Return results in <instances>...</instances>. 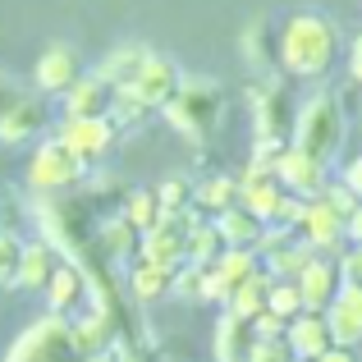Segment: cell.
Returning <instances> with one entry per match:
<instances>
[{"label": "cell", "mask_w": 362, "mask_h": 362, "mask_svg": "<svg viewBox=\"0 0 362 362\" xmlns=\"http://www.w3.org/2000/svg\"><path fill=\"white\" fill-rule=\"evenodd\" d=\"M339 28L317 9H298L284 18L280 37H275V60L293 78H326L339 60Z\"/></svg>", "instance_id": "obj_1"}, {"label": "cell", "mask_w": 362, "mask_h": 362, "mask_svg": "<svg viewBox=\"0 0 362 362\" xmlns=\"http://www.w3.org/2000/svg\"><path fill=\"white\" fill-rule=\"evenodd\" d=\"M344 133H349V119H344L339 97L335 92H317V97H308L298 110H293L289 142L330 165V160L339 156V147H344Z\"/></svg>", "instance_id": "obj_2"}, {"label": "cell", "mask_w": 362, "mask_h": 362, "mask_svg": "<svg viewBox=\"0 0 362 362\" xmlns=\"http://www.w3.org/2000/svg\"><path fill=\"white\" fill-rule=\"evenodd\" d=\"M160 115L170 119V129L184 133L188 142H206L216 129H221L225 115V92L216 78H184L179 92L160 106Z\"/></svg>", "instance_id": "obj_3"}, {"label": "cell", "mask_w": 362, "mask_h": 362, "mask_svg": "<svg viewBox=\"0 0 362 362\" xmlns=\"http://www.w3.org/2000/svg\"><path fill=\"white\" fill-rule=\"evenodd\" d=\"M5 362H78V349H74V321L60 317V312H46L33 326H23L9 344Z\"/></svg>", "instance_id": "obj_4"}, {"label": "cell", "mask_w": 362, "mask_h": 362, "mask_svg": "<svg viewBox=\"0 0 362 362\" xmlns=\"http://www.w3.org/2000/svg\"><path fill=\"white\" fill-rule=\"evenodd\" d=\"M88 160L78 156V151H69L60 138H46L37 142V151L28 156V188L42 197H55V193H69V188H78L83 179H88Z\"/></svg>", "instance_id": "obj_5"}, {"label": "cell", "mask_w": 362, "mask_h": 362, "mask_svg": "<svg viewBox=\"0 0 362 362\" xmlns=\"http://www.w3.org/2000/svg\"><path fill=\"white\" fill-rule=\"evenodd\" d=\"M55 138H60L69 151H78L88 165L106 160L110 151L119 147V129H115V119H110V115H101V119H69V115H64L60 129H55Z\"/></svg>", "instance_id": "obj_6"}, {"label": "cell", "mask_w": 362, "mask_h": 362, "mask_svg": "<svg viewBox=\"0 0 362 362\" xmlns=\"http://www.w3.org/2000/svg\"><path fill=\"white\" fill-rule=\"evenodd\" d=\"M289 188L275 179V170H257L247 165V175L239 179V206H247V211L257 216L262 225H280L284 216V202H289Z\"/></svg>", "instance_id": "obj_7"}, {"label": "cell", "mask_w": 362, "mask_h": 362, "mask_svg": "<svg viewBox=\"0 0 362 362\" xmlns=\"http://www.w3.org/2000/svg\"><path fill=\"white\" fill-rule=\"evenodd\" d=\"M275 179H280L284 188H289L293 197H321V188L330 184V165L326 160H317V156H308L303 147H284L280 151V160H275Z\"/></svg>", "instance_id": "obj_8"}, {"label": "cell", "mask_w": 362, "mask_h": 362, "mask_svg": "<svg viewBox=\"0 0 362 362\" xmlns=\"http://www.w3.org/2000/svg\"><path fill=\"white\" fill-rule=\"evenodd\" d=\"M179 83H184V69H179L170 55H160V51H151L147 60H142V69L133 74V83H129V92L142 101V106H151V110H160L170 97L179 92Z\"/></svg>", "instance_id": "obj_9"}, {"label": "cell", "mask_w": 362, "mask_h": 362, "mask_svg": "<svg viewBox=\"0 0 362 362\" xmlns=\"http://www.w3.org/2000/svg\"><path fill=\"white\" fill-rule=\"evenodd\" d=\"M78 74H83V60L69 42H51L33 64V83H37L42 97H64V92L78 83Z\"/></svg>", "instance_id": "obj_10"}, {"label": "cell", "mask_w": 362, "mask_h": 362, "mask_svg": "<svg viewBox=\"0 0 362 362\" xmlns=\"http://www.w3.org/2000/svg\"><path fill=\"white\" fill-rule=\"evenodd\" d=\"M298 239L312 243V252H339V247L349 243L344 234V216L335 211V206L326 202V197H312L308 206H303V221H298Z\"/></svg>", "instance_id": "obj_11"}, {"label": "cell", "mask_w": 362, "mask_h": 362, "mask_svg": "<svg viewBox=\"0 0 362 362\" xmlns=\"http://www.w3.org/2000/svg\"><path fill=\"white\" fill-rule=\"evenodd\" d=\"M298 293H303V308L308 312H326L330 303H335V293H339V284H344V271H339V257H326V252H317L308 266L298 271Z\"/></svg>", "instance_id": "obj_12"}, {"label": "cell", "mask_w": 362, "mask_h": 362, "mask_svg": "<svg viewBox=\"0 0 362 362\" xmlns=\"http://www.w3.org/2000/svg\"><path fill=\"white\" fill-rule=\"evenodd\" d=\"M252 124H257V138H266V142H289L293 106H289V92H284L280 83H266V88L252 92Z\"/></svg>", "instance_id": "obj_13"}, {"label": "cell", "mask_w": 362, "mask_h": 362, "mask_svg": "<svg viewBox=\"0 0 362 362\" xmlns=\"http://www.w3.org/2000/svg\"><path fill=\"white\" fill-rule=\"evenodd\" d=\"M138 257L160 266H184L188 262V221L184 216H160L138 243Z\"/></svg>", "instance_id": "obj_14"}, {"label": "cell", "mask_w": 362, "mask_h": 362, "mask_svg": "<svg viewBox=\"0 0 362 362\" xmlns=\"http://www.w3.org/2000/svg\"><path fill=\"white\" fill-rule=\"evenodd\" d=\"M60 106H64L69 119H101V115H110V106H115V88H110L97 69L78 74V83L60 97Z\"/></svg>", "instance_id": "obj_15"}, {"label": "cell", "mask_w": 362, "mask_h": 362, "mask_svg": "<svg viewBox=\"0 0 362 362\" xmlns=\"http://www.w3.org/2000/svg\"><path fill=\"white\" fill-rule=\"evenodd\" d=\"M326 321H330L335 344H349V349L362 344V284H354V280L339 284L335 303L326 308Z\"/></svg>", "instance_id": "obj_16"}, {"label": "cell", "mask_w": 362, "mask_h": 362, "mask_svg": "<svg viewBox=\"0 0 362 362\" xmlns=\"http://www.w3.org/2000/svg\"><path fill=\"white\" fill-rule=\"evenodd\" d=\"M46 129V106L37 97H9V106L0 110V142L18 147V142H33Z\"/></svg>", "instance_id": "obj_17"}, {"label": "cell", "mask_w": 362, "mask_h": 362, "mask_svg": "<svg viewBox=\"0 0 362 362\" xmlns=\"http://www.w3.org/2000/svg\"><path fill=\"white\" fill-rule=\"evenodd\" d=\"M60 247L51 239H23V257H18V271H14V289H28V293H42L46 280H51V271L60 266Z\"/></svg>", "instance_id": "obj_18"}, {"label": "cell", "mask_w": 362, "mask_h": 362, "mask_svg": "<svg viewBox=\"0 0 362 362\" xmlns=\"http://www.w3.org/2000/svg\"><path fill=\"white\" fill-rule=\"evenodd\" d=\"M42 293H46V308H51V312L69 317V312L88 298V271H83L78 262H69V257H64V262L51 271V280H46Z\"/></svg>", "instance_id": "obj_19"}, {"label": "cell", "mask_w": 362, "mask_h": 362, "mask_svg": "<svg viewBox=\"0 0 362 362\" xmlns=\"http://www.w3.org/2000/svg\"><path fill=\"white\" fill-rule=\"evenodd\" d=\"M284 339H289L293 358H321L326 349H335V335H330L326 312H298V317L284 326Z\"/></svg>", "instance_id": "obj_20"}, {"label": "cell", "mask_w": 362, "mask_h": 362, "mask_svg": "<svg viewBox=\"0 0 362 362\" xmlns=\"http://www.w3.org/2000/svg\"><path fill=\"white\" fill-rule=\"evenodd\" d=\"M175 271H179V266H160V262H147V257L129 262V293H133V303L170 298V289H175Z\"/></svg>", "instance_id": "obj_21"}, {"label": "cell", "mask_w": 362, "mask_h": 362, "mask_svg": "<svg viewBox=\"0 0 362 362\" xmlns=\"http://www.w3.org/2000/svg\"><path fill=\"white\" fill-rule=\"evenodd\" d=\"M252 321L234 317V312H221L216 321V362H247L252 354Z\"/></svg>", "instance_id": "obj_22"}, {"label": "cell", "mask_w": 362, "mask_h": 362, "mask_svg": "<svg viewBox=\"0 0 362 362\" xmlns=\"http://www.w3.org/2000/svg\"><path fill=\"white\" fill-rule=\"evenodd\" d=\"M138 243H142V234L129 225V216L97 225V247L106 262H138Z\"/></svg>", "instance_id": "obj_23"}, {"label": "cell", "mask_w": 362, "mask_h": 362, "mask_svg": "<svg viewBox=\"0 0 362 362\" xmlns=\"http://www.w3.org/2000/svg\"><path fill=\"white\" fill-rule=\"evenodd\" d=\"M151 55V46H142V42H124V46H115V51L106 55V60L97 64V74L110 83V88H129L133 83V74L142 69V60Z\"/></svg>", "instance_id": "obj_24"}, {"label": "cell", "mask_w": 362, "mask_h": 362, "mask_svg": "<svg viewBox=\"0 0 362 362\" xmlns=\"http://www.w3.org/2000/svg\"><path fill=\"white\" fill-rule=\"evenodd\" d=\"M211 221H216V230H221L225 247H257V243H262V230H266L247 206H230V211L211 216Z\"/></svg>", "instance_id": "obj_25"}, {"label": "cell", "mask_w": 362, "mask_h": 362, "mask_svg": "<svg viewBox=\"0 0 362 362\" xmlns=\"http://www.w3.org/2000/svg\"><path fill=\"white\" fill-rule=\"evenodd\" d=\"M193 206L206 216H221L230 206H239V179L234 175H211L202 184H193Z\"/></svg>", "instance_id": "obj_26"}, {"label": "cell", "mask_w": 362, "mask_h": 362, "mask_svg": "<svg viewBox=\"0 0 362 362\" xmlns=\"http://www.w3.org/2000/svg\"><path fill=\"white\" fill-rule=\"evenodd\" d=\"M271 280H275V275H271V271L262 266V271H257L252 280H243L239 289L230 293V303H225V312H234V317H243V321H252L257 312H266V293H271Z\"/></svg>", "instance_id": "obj_27"}, {"label": "cell", "mask_w": 362, "mask_h": 362, "mask_svg": "<svg viewBox=\"0 0 362 362\" xmlns=\"http://www.w3.org/2000/svg\"><path fill=\"white\" fill-rule=\"evenodd\" d=\"M225 252V239L216 230V221H193L188 225V262L193 266H211Z\"/></svg>", "instance_id": "obj_28"}, {"label": "cell", "mask_w": 362, "mask_h": 362, "mask_svg": "<svg viewBox=\"0 0 362 362\" xmlns=\"http://www.w3.org/2000/svg\"><path fill=\"white\" fill-rule=\"evenodd\" d=\"M124 216H129V225L138 234H147L151 225L160 221V202H156V188H133L129 202H124Z\"/></svg>", "instance_id": "obj_29"}, {"label": "cell", "mask_w": 362, "mask_h": 362, "mask_svg": "<svg viewBox=\"0 0 362 362\" xmlns=\"http://www.w3.org/2000/svg\"><path fill=\"white\" fill-rule=\"evenodd\" d=\"M156 202H160V216H184L188 206H193V184L179 179V175L160 179L156 184Z\"/></svg>", "instance_id": "obj_30"}, {"label": "cell", "mask_w": 362, "mask_h": 362, "mask_svg": "<svg viewBox=\"0 0 362 362\" xmlns=\"http://www.w3.org/2000/svg\"><path fill=\"white\" fill-rule=\"evenodd\" d=\"M266 308H271L275 317H284V321H293L298 312H308V308H303V293H298V284H293V280H271Z\"/></svg>", "instance_id": "obj_31"}, {"label": "cell", "mask_w": 362, "mask_h": 362, "mask_svg": "<svg viewBox=\"0 0 362 362\" xmlns=\"http://www.w3.org/2000/svg\"><path fill=\"white\" fill-rule=\"evenodd\" d=\"M202 284H206V266L184 262L175 271V289H170V298H193V303H202Z\"/></svg>", "instance_id": "obj_32"}, {"label": "cell", "mask_w": 362, "mask_h": 362, "mask_svg": "<svg viewBox=\"0 0 362 362\" xmlns=\"http://www.w3.org/2000/svg\"><path fill=\"white\" fill-rule=\"evenodd\" d=\"M18 257H23V239L14 230H0V284H14Z\"/></svg>", "instance_id": "obj_33"}, {"label": "cell", "mask_w": 362, "mask_h": 362, "mask_svg": "<svg viewBox=\"0 0 362 362\" xmlns=\"http://www.w3.org/2000/svg\"><path fill=\"white\" fill-rule=\"evenodd\" d=\"M247 362H293V349L289 339H252V354H247Z\"/></svg>", "instance_id": "obj_34"}, {"label": "cell", "mask_w": 362, "mask_h": 362, "mask_svg": "<svg viewBox=\"0 0 362 362\" xmlns=\"http://www.w3.org/2000/svg\"><path fill=\"white\" fill-rule=\"evenodd\" d=\"M321 197H326V202H330V206H335V211H339V216H344V221H349V216H354V211H358V206H362V202H358V197H354V188H349V184H344V179H339V184H326V188H321Z\"/></svg>", "instance_id": "obj_35"}, {"label": "cell", "mask_w": 362, "mask_h": 362, "mask_svg": "<svg viewBox=\"0 0 362 362\" xmlns=\"http://www.w3.org/2000/svg\"><path fill=\"white\" fill-rule=\"evenodd\" d=\"M284 326H289V321H284V317H275L271 308L252 317V335H257V339H280V335H284Z\"/></svg>", "instance_id": "obj_36"}, {"label": "cell", "mask_w": 362, "mask_h": 362, "mask_svg": "<svg viewBox=\"0 0 362 362\" xmlns=\"http://www.w3.org/2000/svg\"><path fill=\"white\" fill-rule=\"evenodd\" d=\"M339 271H344V280H354L362 284V243H354L344 257H339Z\"/></svg>", "instance_id": "obj_37"}, {"label": "cell", "mask_w": 362, "mask_h": 362, "mask_svg": "<svg viewBox=\"0 0 362 362\" xmlns=\"http://www.w3.org/2000/svg\"><path fill=\"white\" fill-rule=\"evenodd\" d=\"M344 184L354 188V197L362 202V156H354V160H349V165H344Z\"/></svg>", "instance_id": "obj_38"}, {"label": "cell", "mask_w": 362, "mask_h": 362, "mask_svg": "<svg viewBox=\"0 0 362 362\" xmlns=\"http://www.w3.org/2000/svg\"><path fill=\"white\" fill-rule=\"evenodd\" d=\"M317 362H358V358H354V349H349V344H335V349H326Z\"/></svg>", "instance_id": "obj_39"}, {"label": "cell", "mask_w": 362, "mask_h": 362, "mask_svg": "<svg viewBox=\"0 0 362 362\" xmlns=\"http://www.w3.org/2000/svg\"><path fill=\"white\" fill-rule=\"evenodd\" d=\"M349 74H354V78L362 83V33L354 37V51H349Z\"/></svg>", "instance_id": "obj_40"}, {"label": "cell", "mask_w": 362, "mask_h": 362, "mask_svg": "<svg viewBox=\"0 0 362 362\" xmlns=\"http://www.w3.org/2000/svg\"><path fill=\"white\" fill-rule=\"evenodd\" d=\"M344 234H349V243H362V206L344 221Z\"/></svg>", "instance_id": "obj_41"}, {"label": "cell", "mask_w": 362, "mask_h": 362, "mask_svg": "<svg viewBox=\"0 0 362 362\" xmlns=\"http://www.w3.org/2000/svg\"><path fill=\"white\" fill-rule=\"evenodd\" d=\"M83 362H119L115 349H101V354H92V358H83Z\"/></svg>", "instance_id": "obj_42"}, {"label": "cell", "mask_w": 362, "mask_h": 362, "mask_svg": "<svg viewBox=\"0 0 362 362\" xmlns=\"http://www.w3.org/2000/svg\"><path fill=\"white\" fill-rule=\"evenodd\" d=\"M293 362H317V358H293Z\"/></svg>", "instance_id": "obj_43"}]
</instances>
